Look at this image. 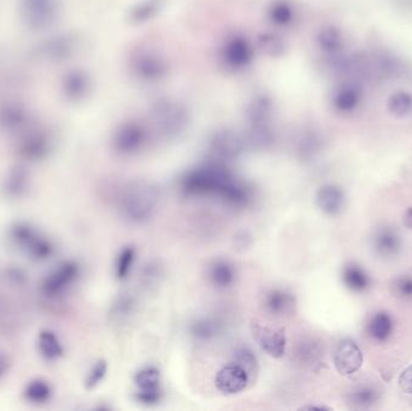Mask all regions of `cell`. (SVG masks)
Returning <instances> with one entry per match:
<instances>
[{
	"label": "cell",
	"mask_w": 412,
	"mask_h": 411,
	"mask_svg": "<svg viewBox=\"0 0 412 411\" xmlns=\"http://www.w3.org/2000/svg\"><path fill=\"white\" fill-rule=\"evenodd\" d=\"M264 307L274 316H286L294 310L296 299L287 291L271 290L266 294Z\"/></svg>",
	"instance_id": "obj_21"
},
{
	"label": "cell",
	"mask_w": 412,
	"mask_h": 411,
	"mask_svg": "<svg viewBox=\"0 0 412 411\" xmlns=\"http://www.w3.org/2000/svg\"><path fill=\"white\" fill-rule=\"evenodd\" d=\"M317 206L325 214L337 215L342 211L345 203V196L340 187L335 185L322 186L316 194Z\"/></svg>",
	"instance_id": "obj_19"
},
{
	"label": "cell",
	"mask_w": 412,
	"mask_h": 411,
	"mask_svg": "<svg viewBox=\"0 0 412 411\" xmlns=\"http://www.w3.org/2000/svg\"><path fill=\"white\" fill-rule=\"evenodd\" d=\"M30 181L23 174H13L8 177V180L5 181L3 185V192L5 196L11 199H20L25 197L27 192L30 191Z\"/></svg>",
	"instance_id": "obj_31"
},
{
	"label": "cell",
	"mask_w": 412,
	"mask_h": 411,
	"mask_svg": "<svg viewBox=\"0 0 412 411\" xmlns=\"http://www.w3.org/2000/svg\"><path fill=\"white\" fill-rule=\"evenodd\" d=\"M254 336L264 353L274 358H281L286 353L287 338L283 329L256 324Z\"/></svg>",
	"instance_id": "obj_15"
},
{
	"label": "cell",
	"mask_w": 412,
	"mask_h": 411,
	"mask_svg": "<svg viewBox=\"0 0 412 411\" xmlns=\"http://www.w3.org/2000/svg\"><path fill=\"white\" fill-rule=\"evenodd\" d=\"M134 382L137 387V399L140 403L154 405L158 403L162 398L161 373L158 368L154 365L142 368L135 374Z\"/></svg>",
	"instance_id": "obj_10"
},
{
	"label": "cell",
	"mask_w": 412,
	"mask_h": 411,
	"mask_svg": "<svg viewBox=\"0 0 412 411\" xmlns=\"http://www.w3.org/2000/svg\"><path fill=\"white\" fill-rule=\"evenodd\" d=\"M106 373H108V363L104 360H100L94 363V365L88 372L87 377L85 379L86 390H94L96 387L99 386L106 377Z\"/></svg>",
	"instance_id": "obj_36"
},
{
	"label": "cell",
	"mask_w": 412,
	"mask_h": 411,
	"mask_svg": "<svg viewBox=\"0 0 412 411\" xmlns=\"http://www.w3.org/2000/svg\"><path fill=\"white\" fill-rule=\"evenodd\" d=\"M130 72L142 82L157 84L169 74V64L166 57L152 49H137L130 58Z\"/></svg>",
	"instance_id": "obj_5"
},
{
	"label": "cell",
	"mask_w": 412,
	"mask_h": 411,
	"mask_svg": "<svg viewBox=\"0 0 412 411\" xmlns=\"http://www.w3.org/2000/svg\"><path fill=\"white\" fill-rule=\"evenodd\" d=\"M377 398H379L377 392L371 387H361L350 395L351 403L356 404L358 407H369L371 404H374Z\"/></svg>",
	"instance_id": "obj_37"
},
{
	"label": "cell",
	"mask_w": 412,
	"mask_h": 411,
	"mask_svg": "<svg viewBox=\"0 0 412 411\" xmlns=\"http://www.w3.org/2000/svg\"><path fill=\"white\" fill-rule=\"evenodd\" d=\"M135 308V301L130 294H122L116 302L113 303V308L110 310V316L113 322L123 323L130 319L133 314Z\"/></svg>",
	"instance_id": "obj_34"
},
{
	"label": "cell",
	"mask_w": 412,
	"mask_h": 411,
	"mask_svg": "<svg viewBox=\"0 0 412 411\" xmlns=\"http://www.w3.org/2000/svg\"><path fill=\"white\" fill-rule=\"evenodd\" d=\"M11 248L33 262H45L54 255V245L38 227L25 221L11 223L8 229Z\"/></svg>",
	"instance_id": "obj_2"
},
{
	"label": "cell",
	"mask_w": 412,
	"mask_h": 411,
	"mask_svg": "<svg viewBox=\"0 0 412 411\" xmlns=\"http://www.w3.org/2000/svg\"><path fill=\"white\" fill-rule=\"evenodd\" d=\"M364 91L362 84L356 81L344 80L337 84L332 93V106L337 113L351 115L362 106Z\"/></svg>",
	"instance_id": "obj_9"
},
{
	"label": "cell",
	"mask_w": 412,
	"mask_h": 411,
	"mask_svg": "<svg viewBox=\"0 0 412 411\" xmlns=\"http://www.w3.org/2000/svg\"><path fill=\"white\" fill-rule=\"evenodd\" d=\"M294 8L286 0H275L268 8V17L277 27H287L294 21Z\"/></svg>",
	"instance_id": "obj_27"
},
{
	"label": "cell",
	"mask_w": 412,
	"mask_h": 411,
	"mask_svg": "<svg viewBox=\"0 0 412 411\" xmlns=\"http://www.w3.org/2000/svg\"><path fill=\"white\" fill-rule=\"evenodd\" d=\"M39 355L47 362L59 361L64 353V345L58 334L52 329H42L35 340Z\"/></svg>",
	"instance_id": "obj_18"
},
{
	"label": "cell",
	"mask_w": 412,
	"mask_h": 411,
	"mask_svg": "<svg viewBox=\"0 0 412 411\" xmlns=\"http://www.w3.org/2000/svg\"><path fill=\"white\" fill-rule=\"evenodd\" d=\"M363 365V355L361 348L351 340H345L337 346L334 353V365L337 372L347 377L358 372Z\"/></svg>",
	"instance_id": "obj_17"
},
{
	"label": "cell",
	"mask_w": 412,
	"mask_h": 411,
	"mask_svg": "<svg viewBox=\"0 0 412 411\" xmlns=\"http://www.w3.org/2000/svg\"><path fill=\"white\" fill-rule=\"evenodd\" d=\"M252 381L250 375L247 374L242 365L235 362H230L218 370L215 378V385L217 390L223 395H237L246 390L249 384Z\"/></svg>",
	"instance_id": "obj_12"
},
{
	"label": "cell",
	"mask_w": 412,
	"mask_h": 411,
	"mask_svg": "<svg viewBox=\"0 0 412 411\" xmlns=\"http://www.w3.org/2000/svg\"><path fill=\"white\" fill-rule=\"evenodd\" d=\"M404 223L405 226L408 227V228H410V229H412V208H410V209L406 211V215H405L404 218Z\"/></svg>",
	"instance_id": "obj_43"
},
{
	"label": "cell",
	"mask_w": 412,
	"mask_h": 411,
	"mask_svg": "<svg viewBox=\"0 0 412 411\" xmlns=\"http://www.w3.org/2000/svg\"><path fill=\"white\" fill-rule=\"evenodd\" d=\"M180 189L187 197H211L233 209H242L252 201V191L225 164L210 163L193 169L181 179Z\"/></svg>",
	"instance_id": "obj_1"
},
{
	"label": "cell",
	"mask_w": 412,
	"mask_h": 411,
	"mask_svg": "<svg viewBox=\"0 0 412 411\" xmlns=\"http://www.w3.org/2000/svg\"><path fill=\"white\" fill-rule=\"evenodd\" d=\"M11 368H13L11 356L5 350L0 348V380H3L11 372Z\"/></svg>",
	"instance_id": "obj_41"
},
{
	"label": "cell",
	"mask_w": 412,
	"mask_h": 411,
	"mask_svg": "<svg viewBox=\"0 0 412 411\" xmlns=\"http://www.w3.org/2000/svg\"><path fill=\"white\" fill-rule=\"evenodd\" d=\"M373 80L393 81L399 79L404 72V65L396 56L387 52L370 55Z\"/></svg>",
	"instance_id": "obj_16"
},
{
	"label": "cell",
	"mask_w": 412,
	"mask_h": 411,
	"mask_svg": "<svg viewBox=\"0 0 412 411\" xmlns=\"http://www.w3.org/2000/svg\"><path fill=\"white\" fill-rule=\"evenodd\" d=\"M158 206V192L154 185L135 181L125 186L120 197V210L128 221L147 222L154 217Z\"/></svg>",
	"instance_id": "obj_3"
},
{
	"label": "cell",
	"mask_w": 412,
	"mask_h": 411,
	"mask_svg": "<svg viewBox=\"0 0 412 411\" xmlns=\"http://www.w3.org/2000/svg\"><path fill=\"white\" fill-rule=\"evenodd\" d=\"M320 148V137L315 130H306L300 135L298 141V153L301 158L310 160Z\"/></svg>",
	"instance_id": "obj_32"
},
{
	"label": "cell",
	"mask_w": 412,
	"mask_h": 411,
	"mask_svg": "<svg viewBox=\"0 0 412 411\" xmlns=\"http://www.w3.org/2000/svg\"><path fill=\"white\" fill-rule=\"evenodd\" d=\"M313 343L311 341H301L299 345H298V348L296 350V361L299 362V363H310V362L313 361L315 360V357H316V351H315V348H313Z\"/></svg>",
	"instance_id": "obj_38"
},
{
	"label": "cell",
	"mask_w": 412,
	"mask_h": 411,
	"mask_svg": "<svg viewBox=\"0 0 412 411\" xmlns=\"http://www.w3.org/2000/svg\"><path fill=\"white\" fill-rule=\"evenodd\" d=\"M235 270L233 265L225 260H217L208 268V279L217 289L225 290L235 282Z\"/></svg>",
	"instance_id": "obj_23"
},
{
	"label": "cell",
	"mask_w": 412,
	"mask_h": 411,
	"mask_svg": "<svg viewBox=\"0 0 412 411\" xmlns=\"http://www.w3.org/2000/svg\"><path fill=\"white\" fill-rule=\"evenodd\" d=\"M245 147V138L230 128L217 129L208 139V152L217 163H229L237 160Z\"/></svg>",
	"instance_id": "obj_6"
},
{
	"label": "cell",
	"mask_w": 412,
	"mask_h": 411,
	"mask_svg": "<svg viewBox=\"0 0 412 411\" xmlns=\"http://www.w3.org/2000/svg\"><path fill=\"white\" fill-rule=\"evenodd\" d=\"M394 291L401 298H412V277H401L394 282Z\"/></svg>",
	"instance_id": "obj_39"
},
{
	"label": "cell",
	"mask_w": 412,
	"mask_h": 411,
	"mask_svg": "<svg viewBox=\"0 0 412 411\" xmlns=\"http://www.w3.org/2000/svg\"><path fill=\"white\" fill-rule=\"evenodd\" d=\"M135 255H137L135 248L132 246H127L118 253L116 265H115V274L120 282H123L130 277L134 262H135Z\"/></svg>",
	"instance_id": "obj_35"
},
{
	"label": "cell",
	"mask_w": 412,
	"mask_h": 411,
	"mask_svg": "<svg viewBox=\"0 0 412 411\" xmlns=\"http://www.w3.org/2000/svg\"><path fill=\"white\" fill-rule=\"evenodd\" d=\"M222 323L218 320L213 317H201L192 323L191 331L192 336H194L196 340L200 341H210V340L216 339L217 336L222 333Z\"/></svg>",
	"instance_id": "obj_25"
},
{
	"label": "cell",
	"mask_w": 412,
	"mask_h": 411,
	"mask_svg": "<svg viewBox=\"0 0 412 411\" xmlns=\"http://www.w3.org/2000/svg\"><path fill=\"white\" fill-rule=\"evenodd\" d=\"M346 287L354 292H363L369 287V277L358 265H347L342 273Z\"/></svg>",
	"instance_id": "obj_30"
},
{
	"label": "cell",
	"mask_w": 412,
	"mask_h": 411,
	"mask_svg": "<svg viewBox=\"0 0 412 411\" xmlns=\"http://www.w3.org/2000/svg\"><path fill=\"white\" fill-rule=\"evenodd\" d=\"M274 103L267 94L252 98L246 109L247 128H269L273 127Z\"/></svg>",
	"instance_id": "obj_14"
},
{
	"label": "cell",
	"mask_w": 412,
	"mask_h": 411,
	"mask_svg": "<svg viewBox=\"0 0 412 411\" xmlns=\"http://www.w3.org/2000/svg\"><path fill=\"white\" fill-rule=\"evenodd\" d=\"M254 51L244 37H233L222 47L221 59L225 67L232 70H242L254 61Z\"/></svg>",
	"instance_id": "obj_11"
},
{
	"label": "cell",
	"mask_w": 412,
	"mask_h": 411,
	"mask_svg": "<svg viewBox=\"0 0 412 411\" xmlns=\"http://www.w3.org/2000/svg\"><path fill=\"white\" fill-rule=\"evenodd\" d=\"M167 0H142L137 4L130 8V23L133 25H145L147 22L152 21L154 18L162 13L163 8L166 6Z\"/></svg>",
	"instance_id": "obj_22"
},
{
	"label": "cell",
	"mask_w": 412,
	"mask_h": 411,
	"mask_svg": "<svg viewBox=\"0 0 412 411\" xmlns=\"http://www.w3.org/2000/svg\"><path fill=\"white\" fill-rule=\"evenodd\" d=\"M387 111L396 118H406L412 113V93L405 89H398L388 97L386 104Z\"/></svg>",
	"instance_id": "obj_24"
},
{
	"label": "cell",
	"mask_w": 412,
	"mask_h": 411,
	"mask_svg": "<svg viewBox=\"0 0 412 411\" xmlns=\"http://www.w3.org/2000/svg\"><path fill=\"white\" fill-rule=\"evenodd\" d=\"M258 47L270 57H281L287 50V44L277 34L263 33L259 35Z\"/></svg>",
	"instance_id": "obj_29"
},
{
	"label": "cell",
	"mask_w": 412,
	"mask_h": 411,
	"mask_svg": "<svg viewBox=\"0 0 412 411\" xmlns=\"http://www.w3.org/2000/svg\"><path fill=\"white\" fill-rule=\"evenodd\" d=\"M159 277H161V269L157 265H147L142 273V280L145 282L146 286L158 282Z\"/></svg>",
	"instance_id": "obj_40"
},
{
	"label": "cell",
	"mask_w": 412,
	"mask_h": 411,
	"mask_svg": "<svg viewBox=\"0 0 412 411\" xmlns=\"http://www.w3.org/2000/svg\"><path fill=\"white\" fill-rule=\"evenodd\" d=\"M147 129L137 121H127L113 135V147L120 155L133 156L142 151L147 143Z\"/></svg>",
	"instance_id": "obj_8"
},
{
	"label": "cell",
	"mask_w": 412,
	"mask_h": 411,
	"mask_svg": "<svg viewBox=\"0 0 412 411\" xmlns=\"http://www.w3.org/2000/svg\"><path fill=\"white\" fill-rule=\"evenodd\" d=\"M79 277L80 265L76 262H63L44 277L42 294L47 298H59L70 290Z\"/></svg>",
	"instance_id": "obj_7"
},
{
	"label": "cell",
	"mask_w": 412,
	"mask_h": 411,
	"mask_svg": "<svg viewBox=\"0 0 412 411\" xmlns=\"http://www.w3.org/2000/svg\"><path fill=\"white\" fill-rule=\"evenodd\" d=\"M233 362L242 365V368L250 375L251 380L256 378L258 373V360L250 348L242 346L237 348L233 353Z\"/></svg>",
	"instance_id": "obj_33"
},
{
	"label": "cell",
	"mask_w": 412,
	"mask_h": 411,
	"mask_svg": "<svg viewBox=\"0 0 412 411\" xmlns=\"http://www.w3.org/2000/svg\"><path fill=\"white\" fill-rule=\"evenodd\" d=\"M150 120L156 133L163 139H176L187 129L189 113L185 105L174 99L156 101L150 111Z\"/></svg>",
	"instance_id": "obj_4"
},
{
	"label": "cell",
	"mask_w": 412,
	"mask_h": 411,
	"mask_svg": "<svg viewBox=\"0 0 412 411\" xmlns=\"http://www.w3.org/2000/svg\"><path fill=\"white\" fill-rule=\"evenodd\" d=\"M393 331V320L387 312H379L375 315L369 323V333L373 339L377 341H386Z\"/></svg>",
	"instance_id": "obj_28"
},
{
	"label": "cell",
	"mask_w": 412,
	"mask_h": 411,
	"mask_svg": "<svg viewBox=\"0 0 412 411\" xmlns=\"http://www.w3.org/2000/svg\"><path fill=\"white\" fill-rule=\"evenodd\" d=\"M374 246L375 251L377 252L380 256H396L400 248L399 236L396 232L391 229H382L375 235Z\"/></svg>",
	"instance_id": "obj_26"
},
{
	"label": "cell",
	"mask_w": 412,
	"mask_h": 411,
	"mask_svg": "<svg viewBox=\"0 0 412 411\" xmlns=\"http://www.w3.org/2000/svg\"><path fill=\"white\" fill-rule=\"evenodd\" d=\"M399 386L403 392L412 395V365L400 374Z\"/></svg>",
	"instance_id": "obj_42"
},
{
	"label": "cell",
	"mask_w": 412,
	"mask_h": 411,
	"mask_svg": "<svg viewBox=\"0 0 412 411\" xmlns=\"http://www.w3.org/2000/svg\"><path fill=\"white\" fill-rule=\"evenodd\" d=\"M54 386L46 379H32L25 384L22 391V396L27 403L33 405H44L54 398Z\"/></svg>",
	"instance_id": "obj_20"
},
{
	"label": "cell",
	"mask_w": 412,
	"mask_h": 411,
	"mask_svg": "<svg viewBox=\"0 0 412 411\" xmlns=\"http://www.w3.org/2000/svg\"><path fill=\"white\" fill-rule=\"evenodd\" d=\"M316 45L327 63L345 53V37L342 30L337 28V25L322 27L316 35Z\"/></svg>",
	"instance_id": "obj_13"
}]
</instances>
